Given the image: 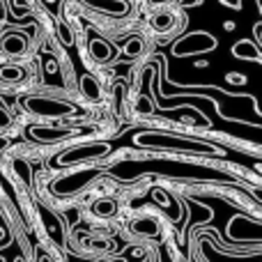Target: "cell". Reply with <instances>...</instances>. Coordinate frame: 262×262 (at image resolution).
<instances>
[{
    "mask_svg": "<svg viewBox=\"0 0 262 262\" xmlns=\"http://www.w3.org/2000/svg\"><path fill=\"white\" fill-rule=\"evenodd\" d=\"M136 143L145 145V147H163V149H180V152H198V154H207L214 152V147L195 140H186L180 136H166V134H140L136 136Z\"/></svg>",
    "mask_w": 262,
    "mask_h": 262,
    "instance_id": "6da1fadb",
    "label": "cell"
},
{
    "mask_svg": "<svg viewBox=\"0 0 262 262\" xmlns=\"http://www.w3.org/2000/svg\"><path fill=\"white\" fill-rule=\"evenodd\" d=\"M18 104L23 108H28L30 113L41 115V118H64V115L72 113V104L67 101L53 99V97H41V95H30V97H21Z\"/></svg>",
    "mask_w": 262,
    "mask_h": 262,
    "instance_id": "7a4b0ae2",
    "label": "cell"
},
{
    "mask_svg": "<svg viewBox=\"0 0 262 262\" xmlns=\"http://www.w3.org/2000/svg\"><path fill=\"white\" fill-rule=\"evenodd\" d=\"M30 53V35L26 30H5L0 35V55L7 60L26 58Z\"/></svg>",
    "mask_w": 262,
    "mask_h": 262,
    "instance_id": "3957f363",
    "label": "cell"
},
{
    "mask_svg": "<svg viewBox=\"0 0 262 262\" xmlns=\"http://www.w3.org/2000/svg\"><path fill=\"white\" fill-rule=\"evenodd\" d=\"M108 152H111L108 143L78 145V147H69L67 152H62L55 159V163H58V166H72V163H83V161H90V159H99Z\"/></svg>",
    "mask_w": 262,
    "mask_h": 262,
    "instance_id": "277c9868",
    "label": "cell"
},
{
    "mask_svg": "<svg viewBox=\"0 0 262 262\" xmlns=\"http://www.w3.org/2000/svg\"><path fill=\"white\" fill-rule=\"evenodd\" d=\"M149 26L159 32V35H175L184 28V14L177 7L168 5V7H161L149 16Z\"/></svg>",
    "mask_w": 262,
    "mask_h": 262,
    "instance_id": "5b68a950",
    "label": "cell"
},
{
    "mask_svg": "<svg viewBox=\"0 0 262 262\" xmlns=\"http://www.w3.org/2000/svg\"><path fill=\"white\" fill-rule=\"evenodd\" d=\"M214 49H216V39L209 32H191V35L175 41L172 53L182 58V55H195V53H205V51H214Z\"/></svg>",
    "mask_w": 262,
    "mask_h": 262,
    "instance_id": "8992f818",
    "label": "cell"
},
{
    "mask_svg": "<svg viewBox=\"0 0 262 262\" xmlns=\"http://www.w3.org/2000/svg\"><path fill=\"white\" fill-rule=\"evenodd\" d=\"M74 244H76L78 251H83V253H92V255H101V253H108L111 249H113V244H111L108 239H104V237H95V235H78L74 237Z\"/></svg>",
    "mask_w": 262,
    "mask_h": 262,
    "instance_id": "52a82bcc",
    "label": "cell"
},
{
    "mask_svg": "<svg viewBox=\"0 0 262 262\" xmlns=\"http://www.w3.org/2000/svg\"><path fill=\"white\" fill-rule=\"evenodd\" d=\"M28 78V72L23 64L18 62H0V83L5 85H21L23 81Z\"/></svg>",
    "mask_w": 262,
    "mask_h": 262,
    "instance_id": "ba28073f",
    "label": "cell"
},
{
    "mask_svg": "<svg viewBox=\"0 0 262 262\" xmlns=\"http://www.w3.org/2000/svg\"><path fill=\"white\" fill-rule=\"evenodd\" d=\"M83 3L95 7V9H99V12L115 14V16H124V14L131 9V5L127 0H83Z\"/></svg>",
    "mask_w": 262,
    "mask_h": 262,
    "instance_id": "9c48e42d",
    "label": "cell"
},
{
    "mask_svg": "<svg viewBox=\"0 0 262 262\" xmlns=\"http://www.w3.org/2000/svg\"><path fill=\"white\" fill-rule=\"evenodd\" d=\"M90 55L99 64H106V62H113V60H115L118 49H113L108 41H104V39H99V37H97V39L90 41Z\"/></svg>",
    "mask_w": 262,
    "mask_h": 262,
    "instance_id": "30bf717a",
    "label": "cell"
},
{
    "mask_svg": "<svg viewBox=\"0 0 262 262\" xmlns=\"http://www.w3.org/2000/svg\"><path fill=\"white\" fill-rule=\"evenodd\" d=\"M39 216H41V221H44L49 237H51V239H53L58 246H62L64 235H62V223H60V219H55L46 207H41V209H39Z\"/></svg>",
    "mask_w": 262,
    "mask_h": 262,
    "instance_id": "8fae6325",
    "label": "cell"
},
{
    "mask_svg": "<svg viewBox=\"0 0 262 262\" xmlns=\"http://www.w3.org/2000/svg\"><path fill=\"white\" fill-rule=\"evenodd\" d=\"M232 53L235 58L239 60H251V62H262V53H260V46H255L253 41L244 39V41H237L232 46Z\"/></svg>",
    "mask_w": 262,
    "mask_h": 262,
    "instance_id": "7c38bea8",
    "label": "cell"
},
{
    "mask_svg": "<svg viewBox=\"0 0 262 262\" xmlns=\"http://www.w3.org/2000/svg\"><path fill=\"white\" fill-rule=\"evenodd\" d=\"M30 136L41 143H55L60 138H67L69 129H49V127H30Z\"/></svg>",
    "mask_w": 262,
    "mask_h": 262,
    "instance_id": "4fadbf2b",
    "label": "cell"
},
{
    "mask_svg": "<svg viewBox=\"0 0 262 262\" xmlns=\"http://www.w3.org/2000/svg\"><path fill=\"white\" fill-rule=\"evenodd\" d=\"M131 232L140 237H157L159 235V223L154 219H136L131 221Z\"/></svg>",
    "mask_w": 262,
    "mask_h": 262,
    "instance_id": "5bb4252c",
    "label": "cell"
},
{
    "mask_svg": "<svg viewBox=\"0 0 262 262\" xmlns=\"http://www.w3.org/2000/svg\"><path fill=\"white\" fill-rule=\"evenodd\" d=\"M92 214L99 219H111L118 214V203L111 198H101V200H95L92 203Z\"/></svg>",
    "mask_w": 262,
    "mask_h": 262,
    "instance_id": "9a60e30c",
    "label": "cell"
},
{
    "mask_svg": "<svg viewBox=\"0 0 262 262\" xmlns=\"http://www.w3.org/2000/svg\"><path fill=\"white\" fill-rule=\"evenodd\" d=\"M92 177H95V170H85L81 177H72V180H64V182H72V184L55 186V193H74V191H78L83 184H88Z\"/></svg>",
    "mask_w": 262,
    "mask_h": 262,
    "instance_id": "2e32d148",
    "label": "cell"
},
{
    "mask_svg": "<svg viewBox=\"0 0 262 262\" xmlns=\"http://www.w3.org/2000/svg\"><path fill=\"white\" fill-rule=\"evenodd\" d=\"M81 90H83V95H85L88 99H99V83H97L90 74L81 76Z\"/></svg>",
    "mask_w": 262,
    "mask_h": 262,
    "instance_id": "e0dca14e",
    "label": "cell"
},
{
    "mask_svg": "<svg viewBox=\"0 0 262 262\" xmlns=\"http://www.w3.org/2000/svg\"><path fill=\"white\" fill-rule=\"evenodd\" d=\"M145 51V41L140 39V37H131V39L124 44V53L129 55V58H140Z\"/></svg>",
    "mask_w": 262,
    "mask_h": 262,
    "instance_id": "ac0fdd59",
    "label": "cell"
},
{
    "mask_svg": "<svg viewBox=\"0 0 262 262\" xmlns=\"http://www.w3.org/2000/svg\"><path fill=\"white\" fill-rule=\"evenodd\" d=\"M152 195H154V200H157L159 205H163V207H168V212H170V207H172V200L166 195V191H161V189H154V191H152Z\"/></svg>",
    "mask_w": 262,
    "mask_h": 262,
    "instance_id": "d6986e66",
    "label": "cell"
},
{
    "mask_svg": "<svg viewBox=\"0 0 262 262\" xmlns=\"http://www.w3.org/2000/svg\"><path fill=\"white\" fill-rule=\"evenodd\" d=\"M9 122H12V118H9L7 108H5V106L0 104V129H7V127H9Z\"/></svg>",
    "mask_w": 262,
    "mask_h": 262,
    "instance_id": "ffe728a7",
    "label": "cell"
},
{
    "mask_svg": "<svg viewBox=\"0 0 262 262\" xmlns=\"http://www.w3.org/2000/svg\"><path fill=\"white\" fill-rule=\"evenodd\" d=\"M228 83H235V85H244L246 83V76H239V74H228Z\"/></svg>",
    "mask_w": 262,
    "mask_h": 262,
    "instance_id": "44dd1931",
    "label": "cell"
},
{
    "mask_svg": "<svg viewBox=\"0 0 262 262\" xmlns=\"http://www.w3.org/2000/svg\"><path fill=\"white\" fill-rule=\"evenodd\" d=\"M37 262H53V258H51L49 253H46V251H37Z\"/></svg>",
    "mask_w": 262,
    "mask_h": 262,
    "instance_id": "7402d4cb",
    "label": "cell"
},
{
    "mask_svg": "<svg viewBox=\"0 0 262 262\" xmlns=\"http://www.w3.org/2000/svg\"><path fill=\"white\" fill-rule=\"evenodd\" d=\"M223 5H228V7H232V9H239L242 7V0H221Z\"/></svg>",
    "mask_w": 262,
    "mask_h": 262,
    "instance_id": "603a6c76",
    "label": "cell"
},
{
    "mask_svg": "<svg viewBox=\"0 0 262 262\" xmlns=\"http://www.w3.org/2000/svg\"><path fill=\"white\" fill-rule=\"evenodd\" d=\"M223 28H226V30H232V28H235V23L228 21V23H223Z\"/></svg>",
    "mask_w": 262,
    "mask_h": 262,
    "instance_id": "cb8c5ba5",
    "label": "cell"
},
{
    "mask_svg": "<svg viewBox=\"0 0 262 262\" xmlns=\"http://www.w3.org/2000/svg\"><path fill=\"white\" fill-rule=\"evenodd\" d=\"M5 14V5H3V0H0V16Z\"/></svg>",
    "mask_w": 262,
    "mask_h": 262,
    "instance_id": "d4e9b609",
    "label": "cell"
},
{
    "mask_svg": "<svg viewBox=\"0 0 262 262\" xmlns=\"http://www.w3.org/2000/svg\"><path fill=\"white\" fill-rule=\"evenodd\" d=\"M3 237H5V235H3V230H0V239H3Z\"/></svg>",
    "mask_w": 262,
    "mask_h": 262,
    "instance_id": "484cf974",
    "label": "cell"
},
{
    "mask_svg": "<svg viewBox=\"0 0 262 262\" xmlns=\"http://www.w3.org/2000/svg\"><path fill=\"white\" fill-rule=\"evenodd\" d=\"M46 3H55V0H46Z\"/></svg>",
    "mask_w": 262,
    "mask_h": 262,
    "instance_id": "4316f807",
    "label": "cell"
},
{
    "mask_svg": "<svg viewBox=\"0 0 262 262\" xmlns=\"http://www.w3.org/2000/svg\"><path fill=\"white\" fill-rule=\"evenodd\" d=\"M3 145H5V143H3V140H0V147H3Z\"/></svg>",
    "mask_w": 262,
    "mask_h": 262,
    "instance_id": "83f0119b",
    "label": "cell"
}]
</instances>
